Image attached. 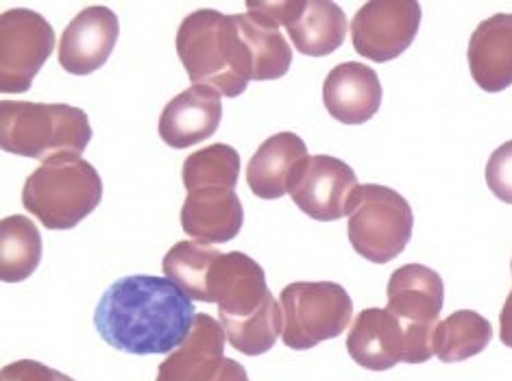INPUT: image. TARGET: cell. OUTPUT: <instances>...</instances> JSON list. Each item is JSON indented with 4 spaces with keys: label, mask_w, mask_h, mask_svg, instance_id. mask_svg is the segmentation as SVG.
Returning a JSON list of instances; mask_svg holds the SVG:
<instances>
[{
    "label": "cell",
    "mask_w": 512,
    "mask_h": 381,
    "mask_svg": "<svg viewBox=\"0 0 512 381\" xmlns=\"http://www.w3.org/2000/svg\"><path fill=\"white\" fill-rule=\"evenodd\" d=\"M194 316L192 299L175 281L131 275L105 290L96 305L94 327L116 351L164 355L184 344Z\"/></svg>",
    "instance_id": "1"
},
{
    "label": "cell",
    "mask_w": 512,
    "mask_h": 381,
    "mask_svg": "<svg viewBox=\"0 0 512 381\" xmlns=\"http://www.w3.org/2000/svg\"><path fill=\"white\" fill-rule=\"evenodd\" d=\"M207 303L218 305L225 336L236 351L268 353L282 334V307L266 286L264 268L247 253H218L207 277Z\"/></svg>",
    "instance_id": "2"
},
{
    "label": "cell",
    "mask_w": 512,
    "mask_h": 381,
    "mask_svg": "<svg viewBox=\"0 0 512 381\" xmlns=\"http://www.w3.org/2000/svg\"><path fill=\"white\" fill-rule=\"evenodd\" d=\"M177 55L194 85H207L221 96L245 94L253 64L242 42L236 16L201 9L186 16L177 31Z\"/></svg>",
    "instance_id": "3"
},
{
    "label": "cell",
    "mask_w": 512,
    "mask_h": 381,
    "mask_svg": "<svg viewBox=\"0 0 512 381\" xmlns=\"http://www.w3.org/2000/svg\"><path fill=\"white\" fill-rule=\"evenodd\" d=\"M92 140L88 114L64 103H0V146L5 153L51 162L81 157Z\"/></svg>",
    "instance_id": "4"
},
{
    "label": "cell",
    "mask_w": 512,
    "mask_h": 381,
    "mask_svg": "<svg viewBox=\"0 0 512 381\" xmlns=\"http://www.w3.org/2000/svg\"><path fill=\"white\" fill-rule=\"evenodd\" d=\"M103 199L99 170L83 157H57L24 181V210L46 229L66 231L88 218Z\"/></svg>",
    "instance_id": "5"
},
{
    "label": "cell",
    "mask_w": 512,
    "mask_h": 381,
    "mask_svg": "<svg viewBox=\"0 0 512 381\" xmlns=\"http://www.w3.org/2000/svg\"><path fill=\"white\" fill-rule=\"evenodd\" d=\"M412 207L397 190L364 183L349 205V242L364 260L388 264L395 260L412 238Z\"/></svg>",
    "instance_id": "6"
},
{
    "label": "cell",
    "mask_w": 512,
    "mask_h": 381,
    "mask_svg": "<svg viewBox=\"0 0 512 381\" xmlns=\"http://www.w3.org/2000/svg\"><path fill=\"white\" fill-rule=\"evenodd\" d=\"M282 338L292 351H308L338 338L351 323L353 303L347 290L334 281H297L279 294Z\"/></svg>",
    "instance_id": "7"
},
{
    "label": "cell",
    "mask_w": 512,
    "mask_h": 381,
    "mask_svg": "<svg viewBox=\"0 0 512 381\" xmlns=\"http://www.w3.org/2000/svg\"><path fill=\"white\" fill-rule=\"evenodd\" d=\"M386 310L410 334V362L423 364L434 355V331L441 323L445 286L436 270L423 264L397 268L388 281Z\"/></svg>",
    "instance_id": "8"
},
{
    "label": "cell",
    "mask_w": 512,
    "mask_h": 381,
    "mask_svg": "<svg viewBox=\"0 0 512 381\" xmlns=\"http://www.w3.org/2000/svg\"><path fill=\"white\" fill-rule=\"evenodd\" d=\"M55 51V31L31 9L0 16V92L22 94Z\"/></svg>",
    "instance_id": "9"
},
{
    "label": "cell",
    "mask_w": 512,
    "mask_h": 381,
    "mask_svg": "<svg viewBox=\"0 0 512 381\" xmlns=\"http://www.w3.org/2000/svg\"><path fill=\"white\" fill-rule=\"evenodd\" d=\"M419 27L421 5L417 0H373L353 16V48L364 59L386 64L408 51Z\"/></svg>",
    "instance_id": "10"
},
{
    "label": "cell",
    "mask_w": 512,
    "mask_h": 381,
    "mask_svg": "<svg viewBox=\"0 0 512 381\" xmlns=\"http://www.w3.org/2000/svg\"><path fill=\"white\" fill-rule=\"evenodd\" d=\"M225 329L197 314L188 338L157 368L155 381H249L245 366L225 358Z\"/></svg>",
    "instance_id": "11"
},
{
    "label": "cell",
    "mask_w": 512,
    "mask_h": 381,
    "mask_svg": "<svg viewBox=\"0 0 512 381\" xmlns=\"http://www.w3.org/2000/svg\"><path fill=\"white\" fill-rule=\"evenodd\" d=\"M279 27H286L292 44L301 55L327 57L347 38V16L332 0H286V3H253Z\"/></svg>",
    "instance_id": "12"
},
{
    "label": "cell",
    "mask_w": 512,
    "mask_h": 381,
    "mask_svg": "<svg viewBox=\"0 0 512 381\" xmlns=\"http://www.w3.org/2000/svg\"><path fill=\"white\" fill-rule=\"evenodd\" d=\"M358 188L356 172L343 159L314 155L303 162L288 194L306 216L332 223L349 216V205Z\"/></svg>",
    "instance_id": "13"
},
{
    "label": "cell",
    "mask_w": 512,
    "mask_h": 381,
    "mask_svg": "<svg viewBox=\"0 0 512 381\" xmlns=\"http://www.w3.org/2000/svg\"><path fill=\"white\" fill-rule=\"evenodd\" d=\"M120 35L118 16L103 5L83 9L59 40V66L70 75H92L112 57Z\"/></svg>",
    "instance_id": "14"
},
{
    "label": "cell",
    "mask_w": 512,
    "mask_h": 381,
    "mask_svg": "<svg viewBox=\"0 0 512 381\" xmlns=\"http://www.w3.org/2000/svg\"><path fill=\"white\" fill-rule=\"evenodd\" d=\"M347 351L367 371H388L410 362V334L386 307H367L349 329Z\"/></svg>",
    "instance_id": "15"
},
{
    "label": "cell",
    "mask_w": 512,
    "mask_h": 381,
    "mask_svg": "<svg viewBox=\"0 0 512 381\" xmlns=\"http://www.w3.org/2000/svg\"><path fill=\"white\" fill-rule=\"evenodd\" d=\"M223 103L221 94L207 85H190L177 94L160 116V138L170 149H190L221 127Z\"/></svg>",
    "instance_id": "16"
},
{
    "label": "cell",
    "mask_w": 512,
    "mask_h": 381,
    "mask_svg": "<svg viewBox=\"0 0 512 381\" xmlns=\"http://www.w3.org/2000/svg\"><path fill=\"white\" fill-rule=\"evenodd\" d=\"M323 103L329 116L343 125H364L380 112V77L369 66L358 64V61H345L327 75Z\"/></svg>",
    "instance_id": "17"
},
{
    "label": "cell",
    "mask_w": 512,
    "mask_h": 381,
    "mask_svg": "<svg viewBox=\"0 0 512 381\" xmlns=\"http://www.w3.org/2000/svg\"><path fill=\"white\" fill-rule=\"evenodd\" d=\"M242 223H245V210L236 190H194L188 192L181 207V229L197 242L223 244L234 240Z\"/></svg>",
    "instance_id": "18"
},
{
    "label": "cell",
    "mask_w": 512,
    "mask_h": 381,
    "mask_svg": "<svg viewBox=\"0 0 512 381\" xmlns=\"http://www.w3.org/2000/svg\"><path fill=\"white\" fill-rule=\"evenodd\" d=\"M308 159V146L297 133H275L251 157L247 183L258 199H282L290 192L299 168Z\"/></svg>",
    "instance_id": "19"
},
{
    "label": "cell",
    "mask_w": 512,
    "mask_h": 381,
    "mask_svg": "<svg viewBox=\"0 0 512 381\" xmlns=\"http://www.w3.org/2000/svg\"><path fill=\"white\" fill-rule=\"evenodd\" d=\"M469 70L484 92L512 85V14H497L478 24L469 40Z\"/></svg>",
    "instance_id": "20"
},
{
    "label": "cell",
    "mask_w": 512,
    "mask_h": 381,
    "mask_svg": "<svg viewBox=\"0 0 512 381\" xmlns=\"http://www.w3.org/2000/svg\"><path fill=\"white\" fill-rule=\"evenodd\" d=\"M249 14H236L242 42L247 44L253 64V81L282 79L292 64V48L282 27L262 11L247 7Z\"/></svg>",
    "instance_id": "21"
},
{
    "label": "cell",
    "mask_w": 512,
    "mask_h": 381,
    "mask_svg": "<svg viewBox=\"0 0 512 381\" xmlns=\"http://www.w3.org/2000/svg\"><path fill=\"white\" fill-rule=\"evenodd\" d=\"M493 338V325L473 310L447 316L434 331V355L443 364L465 362L482 353Z\"/></svg>",
    "instance_id": "22"
},
{
    "label": "cell",
    "mask_w": 512,
    "mask_h": 381,
    "mask_svg": "<svg viewBox=\"0 0 512 381\" xmlns=\"http://www.w3.org/2000/svg\"><path fill=\"white\" fill-rule=\"evenodd\" d=\"M42 260V236L29 218L9 216L0 223V279L18 284L29 279Z\"/></svg>",
    "instance_id": "23"
},
{
    "label": "cell",
    "mask_w": 512,
    "mask_h": 381,
    "mask_svg": "<svg viewBox=\"0 0 512 381\" xmlns=\"http://www.w3.org/2000/svg\"><path fill=\"white\" fill-rule=\"evenodd\" d=\"M218 253L221 251L205 242H177L162 260L164 275L190 299L207 303V277Z\"/></svg>",
    "instance_id": "24"
},
{
    "label": "cell",
    "mask_w": 512,
    "mask_h": 381,
    "mask_svg": "<svg viewBox=\"0 0 512 381\" xmlns=\"http://www.w3.org/2000/svg\"><path fill=\"white\" fill-rule=\"evenodd\" d=\"M184 186L188 192L205 188H225L236 190L240 175V155L229 144H212L192 153L184 168Z\"/></svg>",
    "instance_id": "25"
},
{
    "label": "cell",
    "mask_w": 512,
    "mask_h": 381,
    "mask_svg": "<svg viewBox=\"0 0 512 381\" xmlns=\"http://www.w3.org/2000/svg\"><path fill=\"white\" fill-rule=\"evenodd\" d=\"M486 183L499 201L512 205V140L499 146L486 164Z\"/></svg>",
    "instance_id": "26"
},
{
    "label": "cell",
    "mask_w": 512,
    "mask_h": 381,
    "mask_svg": "<svg viewBox=\"0 0 512 381\" xmlns=\"http://www.w3.org/2000/svg\"><path fill=\"white\" fill-rule=\"evenodd\" d=\"M0 381H75V379L55 371V368H48L42 362L20 360L14 364H7L3 368Z\"/></svg>",
    "instance_id": "27"
},
{
    "label": "cell",
    "mask_w": 512,
    "mask_h": 381,
    "mask_svg": "<svg viewBox=\"0 0 512 381\" xmlns=\"http://www.w3.org/2000/svg\"><path fill=\"white\" fill-rule=\"evenodd\" d=\"M499 340L512 349V292L508 294L502 312H499Z\"/></svg>",
    "instance_id": "28"
}]
</instances>
